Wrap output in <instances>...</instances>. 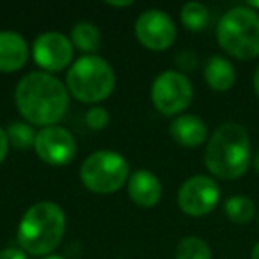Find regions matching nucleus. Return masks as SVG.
I'll list each match as a JSON object with an SVG mask.
<instances>
[{"instance_id": "nucleus-11", "label": "nucleus", "mask_w": 259, "mask_h": 259, "mask_svg": "<svg viewBox=\"0 0 259 259\" xmlns=\"http://www.w3.org/2000/svg\"><path fill=\"white\" fill-rule=\"evenodd\" d=\"M73 45L61 32H45L34 41V61L45 71H61L71 62Z\"/></svg>"}, {"instance_id": "nucleus-28", "label": "nucleus", "mask_w": 259, "mask_h": 259, "mask_svg": "<svg viewBox=\"0 0 259 259\" xmlns=\"http://www.w3.org/2000/svg\"><path fill=\"white\" fill-rule=\"evenodd\" d=\"M250 259H259V243H255V245H254V248H252Z\"/></svg>"}, {"instance_id": "nucleus-23", "label": "nucleus", "mask_w": 259, "mask_h": 259, "mask_svg": "<svg viewBox=\"0 0 259 259\" xmlns=\"http://www.w3.org/2000/svg\"><path fill=\"white\" fill-rule=\"evenodd\" d=\"M0 259H27V252L16 247H8L0 252Z\"/></svg>"}, {"instance_id": "nucleus-15", "label": "nucleus", "mask_w": 259, "mask_h": 259, "mask_svg": "<svg viewBox=\"0 0 259 259\" xmlns=\"http://www.w3.org/2000/svg\"><path fill=\"white\" fill-rule=\"evenodd\" d=\"M204 80L213 91L226 93L234 85L236 80L234 66L222 55H211L204 62Z\"/></svg>"}, {"instance_id": "nucleus-10", "label": "nucleus", "mask_w": 259, "mask_h": 259, "mask_svg": "<svg viewBox=\"0 0 259 259\" xmlns=\"http://www.w3.org/2000/svg\"><path fill=\"white\" fill-rule=\"evenodd\" d=\"M34 149L37 156L48 165H66L75 156L76 144L73 135L66 128L47 126L36 134Z\"/></svg>"}, {"instance_id": "nucleus-22", "label": "nucleus", "mask_w": 259, "mask_h": 259, "mask_svg": "<svg viewBox=\"0 0 259 259\" xmlns=\"http://www.w3.org/2000/svg\"><path fill=\"white\" fill-rule=\"evenodd\" d=\"M176 64L181 71H194V69H197V66H199V57L195 52L185 50V52H181V54H178Z\"/></svg>"}, {"instance_id": "nucleus-17", "label": "nucleus", "mask_w": 259, "mask_h": 259, "mask_svg": "<svg viewBox=\"0 0 259 259\" xmlns=\"http://www.w3.org/2000/svg\"><path fill=\"white\" fill-rule=\"evenodd\" d=\"M100 30L89 22H80L71 30V43L82 52H96L100 48Z\"/></svg>"}, {"instance_id": "nucleus-3", "label": "nucleus", "mask_w": 259, "mask_h": 259, "mask_svg": "<svg viewBox=\"0 0 259 259\" xmlns=\"http://www.w3.org/2000/svg\"><path fill=\"white\" fill-rule=\"evenodd\" d=\"M66 231V215L55 202L30 206L18 226L20 248L30 255H47L61 243Z\"/></svg>"}, {"instance_id": "nucleus-24", "label": "nucleus", "mask_w": 259, "mask_h": 259, "mask_svg": "<svg viewBox=\"0 0 259 259\" xmlns=\"http://www.w3.org/2000/svg\"><path fill=\"white\" fill-rule=\"evenodd\" d=\"M8 149H9V141L8 135L2 128H0V163L4 162V158L8 156Z\"/></svg>"}, {"instance_id": "nucleus-27", "label": "nucleus", "mask_w": 259, "mask_h": 259, "mask_svg": "<svg viewBox=\"0 0 259 259\" xmlns=\"http://www.w3.org/2000/svg\"><path fill=\"white\" fill-rule=\"evenodd\" d=\"M252 163H254V169L259 172V149H257V151H255L254 158H252Z\"/></svg>"}, {"instance_id": "nucleus-13", "label": "nucleus", "mask_w": 259, "mask_h": 259, "mask_svg": "<svg viewBox=\"0 0 259 259\" xmlns=\"http://www.w3.org/2000/svg\"><path fill=\"white\" fill-rule=\"evenodd\" d=\"M170 137L185 148H199L208 139V126L201 117L190 114L178 115L170 122Z\"/></svg>"}, {"instance_id": "nucleus-5", "label": "nucleus", "mask_w": 259, "mask_h": 259, "mask_svg": "<svg viewBox=\"0 0 259 259\" xmlns=\"http://www.w3.org/2000/svg\"><path fill=\"white\" fill-rule=\"evenodd\" d=\"M66 83L71 96L78 101L98 103L107 100L112 94L115 85V75L107 61L96 55H85L69 68Z\"/></svg>"}, {"instance_id": "nucleus-29", "label": "nucleus", "mask_w": 259, "mask_h": 259, "mask_svg": "<svg viewBox=\"0 0 259 259\" xmlns=\"http://www.w3.org/2000/svg\"><path fill=\"white\" fill-rule=\"evenodd\" d=\"M247 6L248 9H252V11H254V9H259V2H247Z\"/></svg>"}, {"instance_id": "nucleus-18", "label": "nucleus", "mask_w": 259, "mask_h": 259, "mask_svg": "<svg viewBox=\"0 0 259 259\" xmlns=\"http://www.w3.org/2000/svg\"><path fill=\"white\" fill-rule=\"evenodd\" d=\"M181 22L192 32H201L209 23V11L201 2H187L181 8Z\"/></svg>"}, {"instance_id": "nucleus-9", "label": "nucleus", "mask_w": 259, "mask_h": 259, "mask_svg": "<svg viewBox=\"0 0 259 259\" xmlns=\"http://www.w3.org/2000/svg\"><path fill=\"white\" fill-rule=\"evenodd\" d=\"M135 36L139 43L149 50H167L176 39V25L167 13L149 9L135 22Z\"/></svg>"}, {"instance_id": "nucleus-1", "label": "nucleus", "mask_w": 259, "mask_h": 259, "mask_svg": "<svg viewBox=\"0 0 259 259\" xmlns=\"http://www.w3.org/2000/svg\"><path fill=\"white\" fill-rule=\"evenodd\" d=\"M20 114L37 126H55L68 112V87L45 71H34L18 82L15 91Z\"/></svg>"}, {"instance_id": "nucleus-14", "label": "nucleus", "mask_w": 259, "mask_h": 259, "mask_svg": "<svg viewBox=\"0 0 259 259\" xmlns=\"http://www.w3.org/2000/svg\"><path fill=\"white\" fill-rule=\"evenodd\" d=\"M29 57V47L20 34L11 30L0 32V71L13 73L25 66Z\"/></svg>"}, {"instance_id": "nucleus-4", "label": "nucleus", "mask_w": 259, "mask_h": 259, "mask_svg": "<svg viewBox=\"0 0 259 259\" xmlns=\"http://www.w3.org/2000/svg\"><path fill=\"white\" fill-rule=\"evenodd\" d=\"M217 39L227 55L238 61L259 57V15L247 6H238L220 18Z\"/></svg>"}, {"instance_id": "nucleus-12", "label": "nucleus", "mask_w": 259, "mask_h": 259, "mask_svg": "<svg viewBox=\"0 0 259 259\" xmlns=\"http://www.w3.org/2000/svg\"><path fill=\"white\" fill-rule=\"evenodd\" d=\"M128 195L135 204L142 208H151L158 204L162 197V185L153 172L141 169L134 172L128 180Z\"/></svg>"}, {"instance_id": "nucleus-30", "label": "nucleus", "mask_w": 259, "mask_h": 259, "mask_svg": "<svg viewBox=\"0 0 259 259\" xmlns=\"http://www.w3.org/2000/svg\"><path fill=\"white\" fill-rule=\"evenodd\" d=\"M45 259H64V257H61V255H48V257H45Z\"/></svg>"}, {"instance_id": "nucleus-6", "label": "nucleus", "mask_w": 259, "mask_h": 259, "mask_svg": "<svg viewBox=\"0 0 259 259\" xmlns=\"http://www.w3.org/2000/svg\"><path fill=\"white\" fill-rule=\"evenodd\" d=\"M130 165L119 153L96 151L83 160L80 167V180L96 194H112L126 183Z\"/></svg>"}, {"instance_id": "nucleus-7", "label": "nucleus", "mask_w": 259, "mask_h": 259, "mask_svg": "<svg viewBox=\"0 0 259 259\" xmlns=\"http://www.w3.org/2000/svg\"><path fill=\"white\" fill-rule=\"evenodd\" d=\"M192 98H194V87L190 80L180 71H163L153 82V105L163 115L181 114L192 103Z\"/></svg>"}, {"instance_id": "nucleus-16", "label": "nucleus", "mask_w": 259, "mask_h": 259, "mask_svg": "<svg viewBox=\"0 0 259 259\" xmlns=\"http://www.w3.org/2000/svg\"><path fill=\"white\" fill-rule=\"evenodd\" d=\"M224 213L231 222L243 226L255 217V204L247 195H233L224 204Z\"/></svg>"}, {"instance_id": "nucleus-2", "label": "nucleus", "mask_w": 259, "mask_h": 259, "mask_svg": "<svg viewBox=\"0 0 259 259\" xmlns=\"http://www.w3.org/2000/svg\"><path fill=\"white\" fill-rule=\"evenodd\" d=\"M252 162L250 137L240 122H224L213 132L206 144V169L220 180H238Z\"/></svg>"}, {"instance_id": "nucleus-31", "label": "nucleus", "mask_w": 259, "mask_h": 259, "mask_svg": "<svg viewBox=\"0 0 259 259\" xmlns=\"http://www.w3.org/2000/svg\"><path fill=\"white\" fill-rule=\"evenodd\" d=\"M257 222H259V211H257Z\"/></svg>"}, {"instance_id": "nucleus-19", "label": "nucleus", "mask_w": 259, "mask_h": 259, "mask_svg": "<svg viewBox=\"0 0 259 259\" xmlns=\"http://www.w3.org/2000/svg\"><path fill=\"white\" fill-rule=\"evenodd\" d=\"M176 259H211V248L202 238L187 236L178 243Z\"/></svg>"}, {"instance_id": "nucleus-26", "label": "nucleus", "mask_w": 259, "mask_h": 259, "mask_svg": "<svg viewBox=\"0 0 259 259\" xmlns=\"http://www.w3.org/2000/svg\"><path fill=\"white\" fill-rule=\"evenodd\" d=\"M107 4L112 6V8H124V6H130L132 2H128V0H126V2H107Z\"/></svg>"}, {"instance_id": "nucleus-8", "label": "nucleus", "mask_w": 259, "mask_h": 259, "mask_svg": "<svg viewBox=\"0 0 259 259\" xmlns=\"http://www.w3.org/2000/svg\"><path fill=\"white\" fill-rule=\"evenodd\" d=\"M220 199V188L208 176H192L180 187L178 206L188 217H204L215 209Z\"/></svg>"}, {"instance_id": "nucleus-20", "label": "nucleus", "mask_w": 259, "mask_h": 259, "mask_svg": "<svg viewBox=\"0 0 259 259\" xmlns=\"http://www.w3.org/2000/svg\"><path fill=\"white\" fill-rule=\"evenodd\" d=\"M6 135H8L9 144L18 149H27L36 142V134L27 122H11L6 130Z\"/></svg>"}, {"instance_id": "nucleus-21", "label": "nucleus", "mask_w": 259, "mask_h": 259, "mask_svg": "<svg viewBox=\"0 0 259 259\" xmlns=\"http://www.w3.org/2000/svg\"><path fill=\"white\" fill-rule=\"evenodd\" d=\"M85 122L93 130H103L108 124V112L103 107H94L85 114Z\"/></svg>"}, {"instance_id": "nucleus-25", "label": "nucleus", "mask_w": 259, "mask_h": 259, "mask_svg": "<svg viewBox=\"0 0 259 259\" xmlns=\"http://www.w3.org/2000/svg\"><path fill=\"white\" fill-rule=\"evenodd\" d=\"M252 83H254V93H255V96H257V100H259V66L255 68L254 80H252Z\"/></svg>"}]
</instances>
